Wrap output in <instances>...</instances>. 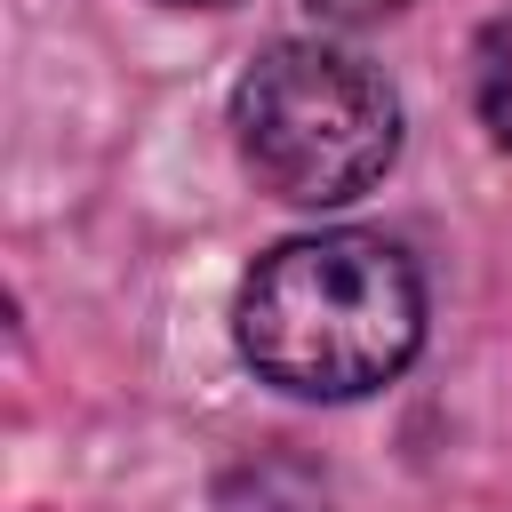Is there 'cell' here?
Listing matches in <instances>:
<instances>
[{
    "instance_id": "3",
    "label": "cell",
    "mask_w": 512,
    "mask_h": 512,
    "mask_svg": "<svg viewBox=\"0 0 512 512\" xmlns=\"http://www.w3.org/2000/svg\"><path fill=\"white\" fill-rule=\"evenodd\" d=\"M472 104H480L496 152H512V8H504V16L480 32V48H472Z\"/></svg>"
},
{
    "instance_id": "1",
    "label": "cell",
    "mask_w": 512,
    "mask_h": 512,
    "mask_svg": "<svg viewBox=\"0 0 512 512\" xmlns=\"http://www.w3.org/2000/svg\"><path fill=\"white\" fill-rule=\"evenodd\" d=\"M240 360L288 400L384 392L424 344V280L384 232H304L256 256L232 304Z\"/></svg>"
},
{
    "instance_id": "4",
    "label": "cell",
    "mask_w": 512,
    "mask_h": 512,
    "mask_svg": "<svg viewBox=\"0 0 512 512\" xmlns=\"http://www.w3.org/2000/svg\"><path fill=\"white\" fill-rule=\"evenodd\" d=\"M312 16H328V24H368V16H392L400 0H304Z\"/></svg>"
},
{
    "instance_id": "5",
    "label": "cell",
    "mask_w": 512,
    "mask_h": 512,
    "mask_svg": "<svg viewBox=\"0 0 512 512\" xmlns=\"http://www.w3.org/2000/svg\"><path fill=\"white\" fill-rule=\"evenodd\" d=\"M160 8H224V0H160Z\"/></svg>"
},
{
    "instance_id": "2",
    "label": "cell",
    "mask_w": 512,
    "mask_h": 512,
    "mask_svg": "<svg viewBox=\"0 0 512 512\" xmlns=\"http://www.w3.org/2000/svg\"><path fill=\"white\" fill-rule=\"evenodd\" d=\"M232 136L248 176L288 208L360 200L400 152V96L376 64L328 40L264 48L232 88Z\"/></svg>"
}]
</instances>
